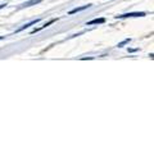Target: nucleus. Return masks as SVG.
I'll return each instance as SVG.
<instances>
[{"label":"nucleus","mask_w":154,"mask_h":154,"mask_svg":"<svg viewBox=\"0 0 154 154\" xmlns=\"http://www.w3.org/2000/svg\"><path fill=\"white\" fill-rule=\"evenodd\" d=\"M82 60H86V59H94V57H84V58H81Z\"/></svg>","instance_id":"obj_7"},{"label":"nucleus","mask_w":154,"mask_h":154,"mask_svg":"<svg viewBox=\"0 0 154 154\" xmlns=\"http://www.w3.org/2000/svg\"><path fill=\"white\" fill-rule=\"evenodd\" d=\"M91 7V4H88V5H84V7H79V8H75V9H72V11L68 12L69 16H72V14H75V13H79V12H82L85 11V9H89Z\"/></svg>","instance_id":"obj_3"},{"label":"nucleus","mask_w":154,"mask_h":154,"mask_svg":"<svg viewBox=\"0 0 154 154\" xmlns=\"http://www.w3.org/2000/svg\"><path fill=\"white\" fill-rule=\"evenodd\" d=\"M105 22V18H95L93 21H90L86 23V26H91V25H102V23Z\"/></svg>","instance_id":"obj_5"},{"label":"nucleus","mask_w":154,"mask_h":154,"mask_svg":"<svg viewBox=\"0 0 154 154\" xmlns=\"http://www.w3.org/2000/svg\"><path fill=\"white\" fill-rule=\"evenodd\" d=\"M37 22H40V18H36V19H33V21H31V22L26 23V25H23L21 28H18V30H17V32H21V31H23V30H26V28L31 27V26H33V25H36Z\"/></svg>","instance_id":"obj_2"},{"label":"nucleus","mask_w":154,"mask_h":154,"mask_svg":"<svg viewBox=\"0 0 154 154\" xmlns=\"http://www.w3.org/2000/svg\"><path fill=\"white\" fill-rule=\"evenodd\" d=\"M42 0H30V2H26L22 4V8H28V7H32V5H36V4H40Z\"/></svg>","instance_id":"obj_4"},{"label":"nucleus","mask_w":154,"mask_h":154,"mask_svg":"<svg viewBox=\"0 0 154 154\" xmlns=\"http://www.w3.org/2000/svg\"><path fill=\"white\" fill-rule=\"evenodd\" d=\"M130 41H131V40H130V38H126V40H123V41H121V42H119V44H118L117 46H118V48H122V46H125L126 44H128Z\"/></svg>","instance_id":"obj_6"},{"label":"nucleus","mask_w":154,"mask_h":154,"mask_svg":"<svg viewBox=\"0 0 154 154\" xmlns=\"http://www.w3.org/2000/svg\"><path fill=\"white\" fill-rule=\"evenodd\" d=\"M7 7V4H2V5H0V9H3V8H5Z\"/></svg>","instance_id":"obj_9"},{"label":"nucleus","mask_w":154,"mask_h":154,"mask_svg":"<svg viewBox=\"0 0 154 154\" xmlns=\"http://www.w3.org/2000/svg\"><path fill=\"white\" fill-rule=\"evenodd\" d=\"M137 50H139V48H137V49H128L130 53H134V51H137Z\"/></svg>","instance_id":"obj_8"},{"label":"nucleus","mask_w":154,"mask_h":154,"mask_svg":"<svg viewBox=\"0 0 154 154\" xmlns=\"http://www.w3.org/2000/svg\"><path fill=\"white\" fill-rule=\"evenodd\" d=\"M146 14L144 12H134V13H126V14H121L117 16L116 18H132V17H145Z\"/></svg>","instance_id":"obj_1"},{"label":"nucleus","mask_w":154,"mask_h":154,"mask_svg":"<svg viewBox=\"0 0 154 154\" xmlns=\"http://www.w3.org/2000/svg\"><path fill=\"white\" fill-rule=\"evenodd\" d=\"M3 38H4V37H3V36H0V40H3Z\"/></svg>","instance_id":"obj_10"}]
</instances>
